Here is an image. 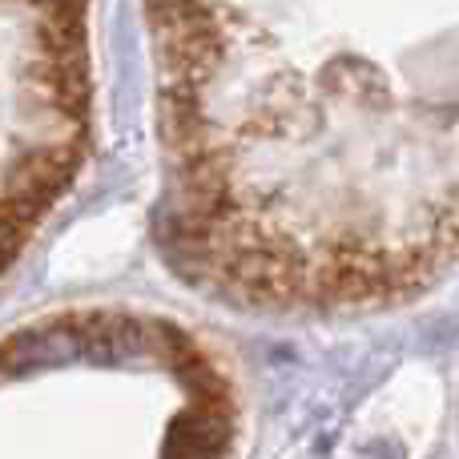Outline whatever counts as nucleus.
I'll list each match as a JSON object with an SVG mask.
<instances>
[]
</instances>
